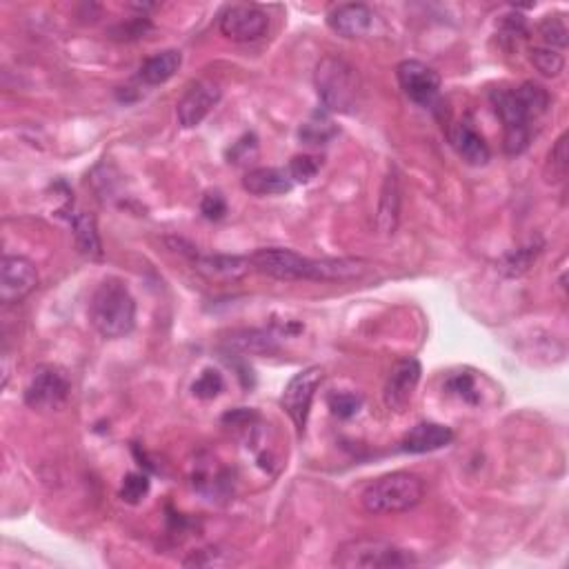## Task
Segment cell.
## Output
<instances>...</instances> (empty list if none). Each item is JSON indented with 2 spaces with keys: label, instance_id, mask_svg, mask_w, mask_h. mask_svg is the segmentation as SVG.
Returning <instances> with one entry per match:
<instances>
[{
  "label": "cell",
  "instance_id": "cell-25",
  "mask_svg": "<svg viewBox=\"0 0 569 569\" xmlns=\"http://www.w3.org/2000/svg\"><path fill=\"white\" fill-rule=\"evenodd\" d=\"M529 61L547 78H556L565 69L563 54L549 47H534L532 54H529Z\"/></svg>",
  "mask_w": 569,
  "mask_h": 569
},
{
  "label": "cell",
  "instance_id": "cell-20",
  "mask_svg": "<svg viewBox=\"0 0 569 569\" xmlns=\"http://www.w3.org/2000/svg\"><path fill=\"white\" fill-rule=\"evenodd\" d=\"M183 65V54L178 49H165L149 56L141 65V81L147 85H163L169 78H174Z\"/></svg>",
  "mask_w": 569,
  "mask_h": 569
},
{
  "label": "cell",
  "instance_id": "cell-30",
  "mask_svg": "<svg viewBox=\"0 0 569 569\" xmlns=\"http://www.w3.org/2000/svg\"><path fill=\"white\" fill-rule=\"evenodd\" d=\"M327 405L338 418H352L363 407V396L354 392H336L327 398Z\"/></svg>",
  "mask_w": 569,
  "mask_h": 569
},
{
  "label": "cell",
  "instance_id": "cell-29",
  "mask_svg": "<svg viewBox=\"0 0 569 569\" xmlns=\"http://www.w3.org/2000/svg\"><path fill=\"white\" fill-rule=\"evenodd\" d=\"M223 376L218 369H203V374L196 378V383L192 385V392L201 401H212L218 394L223 392Z\"/></svg>",
  "mask_w": 569,
  "mask_h": 569
},
{
  "label": "cell",
  "instance_id": "cell-2",
  "mask_svg": "<svg viewBox=\"0 0 569 569\" xmlns=\"http://www.w3.org/2000/svg\"><path fill=\"white\" fill-rule=\"evenodd\" d=\"M89 321L103 338H123L136 325V301L121 278H107L89 303Z\"/></svg>",
  "mask_w": 569,
  "mask_h": 569
},
{
  "label": "cell",
  "instance_id": "cell-22",
  "mask_svg": "<svg viewBox=\"0 0 569 569\" xmlns=\"http://www.w3.org/2000/svg\"><path fill=\"white\" fill-rule=\"evenodd\" d=\"M538 36H541L543 47L549 49H565L567 41H569V29L565 23L563 14H554V16H545L541 23H538Z\"/></svg>",
  "mask_w": 569,
  "mask_h": 569
},
{
  "label": "cell",
  "instance_id": "cell-23",
  "mask_svg": "<svg viewBox=\"0 0 569 569\" xmlns=\"http://www.w3.org/2000/svg\"><path fill=\"white\" fill-rule=\"evenodd\" d=\"M567 169H569V154H567V134H561L556 145L552 147V152L547 156L545 163V181L558 185L563 183L567 178Z\"/></svg>",
  "mask_w": 569,
  "mask_h": 569
},
{
  "label": "cell",
  "instance_id": "cell-16",
  "mask_svg": "<svg viewBox=\"0 0 569 569\" xmlns=\"http://www.w3.org/2000/svg\"><path fill=\"white\" fill-rule=\"evenodd\" d=\"M294 187L287 167H256L249 169L243 178V189L252 196H283Z\"/></svg>",
  "mask_w": 569,
  "mask_h": 569
},
{
  "label": "cell",
  "instance_id": "cell-15",
  "mask_svg": "<svg viewBox=\"0 0 569 569\" xmlns=\"http://www.w3.org/2000/svg\"><path fill=\"white\" fill-rule=\"evenodd\" d=\"M194 269L207 281L234 283L252 272L249 256H225V254H194Z\"/></svg>",
  "mask_w": 569,
  "mask_h": 569
},
{
  "label": "cell",
  "instance_id": "cell-10",
  "mask_svg": "<svg viewBox=\"0 0 569 569\" xmlns=\"http://www.w3.org/2000/svg\"><path fill=\"white\" fill-rule=\"evenodd\" d=\"M396 78L405 96L416 105L429 107L441 92V76L434 67L421 61H403L396 67Z\"/></svg>",
  "mask_w": 569,
  "mask_h": 569
},
{
  "label": "cell",
  "instance_id": "cell-31",
  "mask_svg": "<svg viewBox=\"0 0 569 569\" xmlns=\"http://www.w3.org/2000/svg\"><path fill=\"white\" fill-rule=\"evenodd\" d=\"M149 492V478L145 474H127L121 485V498L129 505L141 503Z\"/></svg>",
  "mask_w": 569,
  "mask_h": 569
},
{
  "label": "cell",
  "instance_id": "cell-4",
  "mask_svg": "<svg viewBox=\"0 0 569 569\" xmlns=\"http://www.w3.org/2000/svg\"><path fill=\"white\" fill-rule=\"evenodd\" d=\"M316 92L329 112L349 114L354 112L361 98V76L341 56H325L316 65L314 74Z\"/></svg>",
  "mask_w": 569,
  "mask_h": 569
},
{
  "label": "cell",
  "instance_id": "cell-12",
  "mask_svg": "<svg viewBox=\"0 0 569 569\" xmlns=\"http://www.w3.org/2000/svg\"><path fill=\"white\" fill-rule=\"evenodd\" d=\"M221 85L214 81H198L187 89L185 96L178 101L176 116L178 123L185 129L201 125L205 118L214 112V107L221 103Z\"/></svg>",
  "mask_w": 569,
  "mask_h": 569
},
{
  "label": "cell",
  "instance_id": "cell-11",
  "mask_svg": "<svg viewBox=\"0 0 569 569\" xmlns=\"http://www.w3.org/2000/svg\"><path fill=\"white\" fill-rule=\"evenodd\" d=\"M38 285V272L23 256H5L0 263V301L7 305L21 303Z\"/></svg>",
  "mask_w": 569,
  "mask_h": 569
},
{
  "label": "cell",
  "instance_id": "cell-8",
  "mask_svg": "<svg viewBox=\"0 0 569 569\" xmlns=\"http://www.w3.org/2000/svg\"><path fill=\"white\" fill-rule=\"evenodd\" d=\"M321 383H323V369L314 365V367L303 369V372H298L285 387L281 405L287 412V416L292 418L298 434L305 432L309 407H312L316 389L321 387Z\"/></svg>",
  "mask_w": 569,
  "mask_h": 569
},
{
  "label": "cell",
  "instance_id": "cell-18",
  "mask_svg": "<svg viewBox=\"0 0 569 569\" xmlns=\"http://www.w3.org/2000/svg\"><path fill=\"white\" fill-rule=\"evenodd\" d=\"M449 143L456 149V154L463 158L467 165L483 167L487 165L489 156V145L485 143V138L476 132V129L469 123H456L449 129Z\"/></svg>",
  "mask_w": 569,
  "mask_h": 569
},
{
  "label": "cell",
  "instance_id": "cell-28",
  "mask_svg": "<svg viewBox=\"0 0 569 569\" xmlns=\"http://www.w3.org/2000/svg\"><path fill=\"white\" fill-rule=\"evenodd\" d=\"M336 136V127L325 116H314L301 127V138L309 145H325L329 138Z\"/></svg>",
  "mask_w": 569,
  "mask_h": 569
},
{
  "label": "cell",
  "instance_id": "cell-33",
  "mask_svg": "<svg viewBox=\"0 0 569 569\" xmlns=\"http://www.w3.org/2000/svg\"><path fill=\"white\" fill-rule=\"evenodd\" d=\"M201 212L207 221H221V218L227 214L225 198L218 192H207L201 201Z\"/></svg>",
  "mask_w": 569,
  "mask_h": 569
},
{
  "label": "cell",
  "instance_id": "cell-14",
  "mask_svg": "<svg viewBox=\"0 0 569 569\" xmlns=\"http://www.w3.org/2000/svg\"><path fill=\"white\" fill-rule=\"evenodd\" d=\"M376 14L363 3H343L329 9L327 25L343 38H361L372 32Z\"/></svg>",
  "mask_w": 569,
  "mask_h": 569
},
{
  "label": "cell",
  "instance_id": "cell-7",
  "mask_svg": "<svg viewBox=\"0 0 569 569\" xmlns=\"http://www.w3.org/2000/svg\"><path fill=\"white\" fill-rule=\"evenodd\" d=\"M69 392H72V383H69L63 369L43 365L29 378V385L25 387V403L32 409H43V412L45 409H61L67 403Z\"/></svg>",
  "mask_w": 569,
  "mask_h": 569
},
{
  "label": "cell",
  "instance_id": "cell-24",
  "mask_svg": "<svg viewBox=\"0 0 569 569\" xmlns=\"http://www.w3.org/2000/svg\"><path fill=\"white\" fill-rule=\"evenodd\" d=\"M445 389L465 401L467 405H481V392H478L476 376L472 372H458L447 378Z\"/></svg>",
  "mask_w": 569,
  "mask_h": 569
},
{
  "label": "cell",
  "instance_id": "cell-27",
  "mask_svg": "<svg viewBox=\"0 0 569 569\" xmlns=\"http://www.w3.org/2000/svg\"><path fill=\"white\" fill-rule=\"evenodd\" d=\"M541 249L538 247H521V249H516V252H509L503 256V261H501V272L507 274V276H521L525 274L529 265H532L536 261V256Z\"/></svg>",
  "mask_w": 569,
  "mask_h": 569
},
{
  "label": "cell",
  "instance_id": "cell-1",
  "mask_svg": "<svg viewBox=\"0 0 569 569\" xmlns=\"http://www.w3.org/2000/svg\"><path fill=\"white\" fill-rule=\"evenodd\" d=\"M252 269L278 281H316V283H349L367 274V263L361 258H307L294 249L265 247L249 256Z\"/></svg>",
  "mask_w": 569,
  "mask_h": 569
},
{
  "label": "cell",
  "instance_id": "cell-19",
  "mask_svg": "<svg viewBox=\"0 0 569 569\" xmlns=\"http://www.w3.org/2000/svg\"><path fill=\"white\" fill-rule=\"evenodd\" d=\"M398 218H401V185H398V176L392 172L385 178V185L381 189V201H378V214H376L378 232L392 236L398 227Z\"/></svg>",
  "mask_w": 569,
  "mask_h": 569
},
{
  "label": "cell",
  "instance_id": "cell-34",
  "mask_svg": "<svg viewBox=\"0 0 569 569\" xmlns=\"http://www.w3.org/2000/svg\"><path fill=\"white\" fill-rule=\"evenodd\" d=\"M249 147H256V138L252 134H247L243 141H238L234 147H232V152H229V163H236V165H241L245 163L247 158H249Z\"/></svg>",
  "mask_w": 569,
  "mask_h": 569
},
{
  "label": "cell",
  "instance_id": "cell-26",
  "mask_svg": "<svg viewBox=\"0 0 569 569\" xmlns=\"http://www.w3.org/2000/svg\"><path fill=\"white\" fill-rule=\"evenodd\" d=\"M321 165H323L321 158H316V156H307V154L294 156L287 165V172L289 176H292L294 185H307L314 181L318 172H321Z\"/></svg>",
  "mask_w": 569,
  "mask_h": 569
},
{
  "label": "cell",
  "instance_id": "cell-5",
  "mask_svg": "<svg viewBox=\"0 0 569 569\" xmlns=\"http://www.w3.org/2000/svg\"><path fill=\"white\" fill-rule=\"evenodd\" d=\"M332 563L343 569H398L416 565V556L378 538H354L338 545Z\"/></svg>",
  "mask_w": 569,
  "mask_h": 569
},
{
  "label": "cell",
  "instance_id": "cell-32",
  "mask_svg": "<svg viewBox=\"0 0 569 569\" xmlns=\"http://www.w3.org/2000/svg\"><path fill=\"white\" fill-rule=\"evenodd\" d=\"M225 552H218L216 547H207V549H198L194 552L192 558H187L183 563L185 567H212V565H227L232 563L229 558H223Z\"/></svg>",
  "mask_w": 569,
  "mask_h": 569
},
{
  "label": "cell",
  "instance_id": "cell-6",
  "mask_svg": "<svg viewBox=\"0 0 569 569\" xmlns=\"http://www.w3.org/2000/svg\"><path fill=\"white\" fill-rule=\"evenodd\" d=\"M492 105L496 109L498 118H501L505 138L503 147L509 156L523 154L529 147V138H532V123L534 118L529 116L521 96H518L516 87H498L492 92Z\"/></svg>",
  "mask_w": 569,
  "mask_h": 569
},
{
  "label": "cell",
  "instance_id": "cell-21",
  "mask_svg": "<svg viewBox=\"0 0 569 569\" xmlns=\"http://www.w3.org/2000/svg\"><path fill=\"white\" fill-rule=\"evenodd\" d=\"M69 225H72L74 241H76V247L81 249V254L89 256V258H101L103 256L101 234H98L96 218L92 214L74 212L72 216H69Z\"/></svg>",
  "mask_w": 569,
  "mask_h": 569
},
{
  "label": "cell",
  "instance_id": "cell-13",
  "mask_svg": "<svg viewBox=\"0 0 569 569\" xmlns=\"http://www.w3.org/2000/svg\"><path fill=\"white\" fill-rule=\"evenodd\" d=\"M421 374L423 367L416 358H403V361H398L389 369L383 389L387 409H392V412H405V407L412 403L418 383H421Z\"/></svg>",
  "mask_w": 569,
  "mask_h": 569
},
{
  "label": "cell",
  "instance_id": "cell-17",
  "mask_svg": "<svg viewBox=\"0 0 569 569\" xmlns=\"http://www.w3.org/2000/svg\"><path fill=\"white\" fill-rule=\"evenodd\" d=\"M454 441V432L438 423H421L409 429L401 441V449L407 454H427L443 449Z\"/></svg>",
  "mask_w": 569,
  "mask_h": 569
},
{
  "label": "cell",
  "instance_id": "cell-3",
  "mask_svg": "<svg viewBox=\"0 0 569 569\" xmlns=\"http://www.w3.org/2000/svg\"><path fill=\"white\" fill-rule=\"evenodd\" d=\"M425 496V481L412 472H392L369 483L361 494L367 514H403L414 509Z\"/></svg>",
  "mask_w": 569,
  "mask_h": 569
},
{
  "label": "cell",
  "instance_id": "cell-9",
  "mask_svg": "<svg viewBox=\"0 0 569 569\" xmlns=\"http://www.w3.org/2000/svg\"><path fill=\"white\" fill-rule=\"evenodd\" d=\"M221 34L234 43H252L263 38L269 18L261 7L256 5H232L221 14Z\"/></svg>",
  "mask_w": 569,
  "mask_h": 569
}]
</instances>
